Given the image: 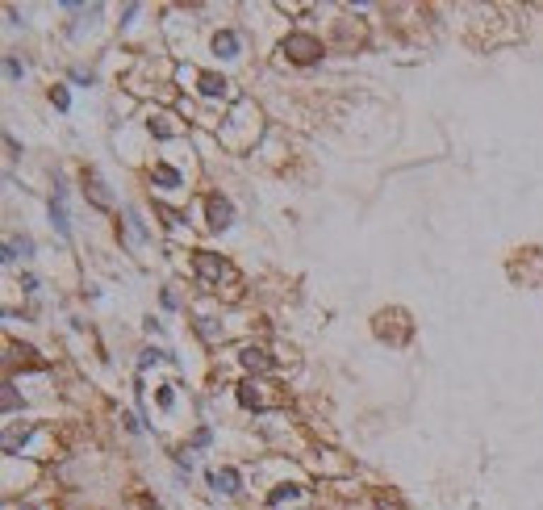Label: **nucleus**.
Wrapping results in <instances>:
<instances>
[{
    "label": "nucleus",
    "instance_id": "obj_1",
    "mask_svg": "<svg viewBox=\"0 0 543 510\" xmlns=\"http://www.w3.org/2000/svg\"><path fill=\"white\" fill-rule=\"evenodd\" d=\"M284 54L293 59V63H314L317 54H322V47H317V38H310V34H288L284 38Z\"/></svg>",
    "mask_w": 543,
    "mask_h": 510
},
{
    "label": "nucleus",
    "instance_id": "obj_2",
    "mask_svg": "<svg viewBox=\"0 0 543 510\" xmlns=\"http://www.w3.org/2000/svg\"><path fill=\"white\" fill-rule=\"evenodd\" d=\"M192 268H197V277L205 280V284H222V277H230V268L222 264V255H214V251H197Z\"/></svg>",
    "mask_w": 543,
    "mask_h": 510
},
{
    "label": "nucleus",
    "instance_id": "obj_3",
    "mask_svg": "<svg viewBox=\"0 0 543 510\" xmlns=\"http://www.w3.org/2000/svg\"><path fill=\"white\" fill-rule=\"evenodd\" d=\"M209 226L214 231H230L234 226V205L226 197H209Z\"/></svg>",
    "mask_w": 543,
    "mask_h": 510
},
{
    "label": "nucleus",
    "instance_id": "obj_4",
    "mask_svg": "<svg viewBox=\"0 0 543 510\" xmlns=\"http://www.w3.org/2000/svg\"><path fill=\"white\" fill-rule=\"evenodd\" d=\"M84 192L92 197V205H100V209H109V205H113V192H109V185H105L96 172H84Z\"/></svg>",
    "mask_w": 543,
    "mask_h": 510
},
{
    "label": "nucleus",
    "instance_id": "obj_5",
    "mask_svg": "<svg viewBox=\"0 0 543 510\" xmlns=\"http://www.w3.org/2000/svg\"><path fill=\"white\" fill-rule=\"evenodd\" d=\"M209 485H214L218 494H238V489H243V477H238L234 468H218V473H209Z\"/></svg>",
    "mask_w": 543,
    "mask_h": 510
},
{
    "label": "nucleus",
    "instance_id": "obj_6",
    "mask_svg": "<svg viewBox=\"0 0 543 510\" xmlns=\"http://www.w3.org/2000/svg\"><path fill=\"white\" fill-rule=\"evenodd\" d=\"M50 226L59 234H71V222H67V205H63V188H54L50 197Z\"/></svg>",
    "mask_w": 543,
    "mask_h": 510
},
{
    "label": "nucleus",
    "instance_id": "obj_7",
    "mask_svg": "<svg viewBox=\"0 0 543 510\" xmlns=\"http://www.w3.org/2000/svg\"><path fill=\"white\" fill-rule=\"evenodd\" d=\"M238 360H243V369H251V372H268L272 364H276L264 347H243V356H238Z\"/></svg>",
    "mask_w": 543,
    "mask_h": 510
},
{
    "label": "nucleus",
    "instance_id": "obj_8",
    "mask_svg": "<svg viewBox=\"0 0 543 510\" xmlns=\"http://www.w3.org/2000/svg\"><path fill=\"white\" fill-rule=\"evenodd\" d=\"M238 47H243V42H238V34H234V30H222V34L214 38V50H218L222 59H234V54H238Z\"/></svg>",
    "mask_w": 543,
    "mask_h": 510
},
{
    "label": "nucleus",
    "instance_id": "obj_9",
    "mask_svg": "<svg viewBox=\"0 0 543 510\" xmlns=\"http://www.w3.org/2000/svg\"><path fill=\"white\" fill-rule=\"evenodd\" d=\"M197 84H201V93H205V96H222V93H226V80H222V76H209V71H205Z\"/></svg>",
    "mask_w": 543,
    "mask_h": 510
},
{
    "label": "nucleus",
    "instance_id": "obj_10",
    "mask_svg": "<svg viewBox=\"0 0 543 510\" xmlns=\"http://www.w3.org/2000/svg\"><path fill=\"white\" fill-rule=\"evenodd\" d=\"M238 402H243L247 410H264V398L255 393V385H238Z\"/></svg>",
    "mask_w": 543,
    "mask_h": 510
},
{
    "label": "nucleus",
    "instance_id": "obj_11",
    "mask_svg": "<svg viewBox=\"0 0 543 510\" xmlns=\"http://www.w3.org/2000/svg\"><path fill=\"white\" fill-rule=\"evenodd\" d=\"M155 185H163V188H180V172L176 168H155V176H151Z\"/></svg>",
    "mask_w": 543,
    "mask_h": 510
},
{
    "label": "nucleus",
    "instance_id": "obj_12",
    "mask_svg": "<svg viewBox=\"0 0 543 510\" xmlns=\"http://www.w3.org/2000/svg\"><path fill=\"white\" fill-rule=\"evenodd\" d=\"M293 498H301V485H280L276 494L268 498V506H280V502H293Z\"/></svg>",
    "mask_w": 543,
    "mask_h": 510
},
{
    "label": "nucleus",
    "instance_id": "obj_13",
    "mask_svg": "<svg viewBox=\"0 0 543 510\" xmlns=\"http://www.w3.org/2000/svg\"><path fill=\"white\" fill-rule=\"evenodd\" d=\"M126 222H130V238H134V243H142V238H146V231H142V222H138L134 209H126Z\"/></svg>",
    "mask_w": 543,
    "mask_h": 510
},
{
    "label": "nucleus",
    "instance_id": "obj_14",
    "mask_svg": "<svg viewBox=\"0 0 543 510\" xmlns=\"http://www.w3.org/2000/svg\"><path fill=\"white\" fill-rule=\"evenodd\" d=\"M159 406H163V410H172V406H176V393H172V385H163V389H159Z\"/></svg>",
    "mask_w": 543,
    "mask_h": 510
},
{
    "label": "nucleus",
    "instance_id": "obj_15",
    "mask_svg": "<svg viewBox=\"0 0 543 510\" xmlns=\"http://www.w3.org/2000/svg\"><path fill=\"white\" fill-rule=\"evenodd\" d=\"M8 247H13V255H17V251H21V255H34V243H30V238H17V243H8Z\"/></svg>",
    "mask_w": 543,
    "mask_h": 510
},
{
    "label": "nucleus",
    "instance_id": "obj_16",
    "mask_svg": "<svg viewBox=\"0 0 543 510\" xmlns=\"http://www.w3.org/2000/svg\"><path fill=\"white\" fill-rule=\"evenodd\" d=\"M50 100H54L59 109H67V105H71V96H67V88H54V93H50Z\"/></svg>",
    "mask_w": 543,
    "mask_h": 510
},
{
    "label": "nucleus",
    "instance_id": "obj_17",
    "mask_svg": "<svg viewBox=\"0 0 543 510\" xmlns=\"http://www.w3.org/2000/svg\"><path fill=\"white\" fill-rule=\"evenodd\" d=\"M4 410H17V393H13V385H4Z\"/></svg>",
    "mask_w": 543,
    "mask_h": 510
},
{
    "label": "nucleus",
    "instance_id": "obj_18",
    "mask_svg": "<svg viewBox=\"0 0 543 510\" xmlns=\"http://www.w3.org/2000/svg\"><path fill=\"white\" fill-rule=\"evenodd\" d=\"M4 71H8V76L17 80V76H21V63H17V59H4Z\"/></svg>",
    "mask_w": 543,
    "mask_h": 510
},
{
    "label": "nucleus",
    "instance_id": "obj_19",
    "mask_svg": "<svg viewBox=\"0 0 543 510\" xmlns=\"http://www.w3.org/2000/svg\"><path fill=\"white\" fill-rule=\"evenodd\" d=\"M163 356H168V352H142V369H146V364H155V360H163Z\"/></svg>",
    "mask_w": 543,
    "mask_h": 510
},
{
    "label": "nucleus",
    "instance_id": "obj_20",
    "mask_svg": "<svg viewBox=\"0 0 543 510\" xmlns=\"http://www.w3.org/2000/svg\"><path fill=\"white\" fill-rule=\"evenodd\" d=\"M25 510H38V506H25Z\"/></svg>",
    "mask_w": 543,
    "mask_h": 510
}]
</instances>
